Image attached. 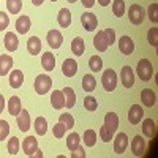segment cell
I'll use <instances>...</instances> for the list:
<instances>
[{"label":"cell","mask_w":158,"mask_h":158,"mask_svg":"<svg viewBox=\"0 0 158 158\" xmlns=\"http://www.w3.org/2000/svg\"><path fill=\"white\" fill-rule=\"evenodd\" d=\"M138 76L141 81H150L152 74H153V67H152V62L149 59H141L138 62Z\"/></svg>","instance_id":"obj_1"},{"label":"cell","mask_w":158,"mask_h":158,"mask_svg":"<svg viewBox=\"0 0 158 158\" xmlns=\"http://www.w3.org/2000/svg\"><path fill=\"white\" fill-rule=\"evenodd\" d=\"M52 87V79L48 74H38L35 77V92L38 95H44Z\"/></svg>","instance_id":"obj_2"},{"label":"cell","mask_w":158,"mask_h":158,"mask_svg":"<svg viewBox=\"0 0 158 158\" xmlns=\"http://www.w3.org/2000/svg\"><path fill=\"white\" fill-rule=\"evenodd\" d=\"M101 84H103V87H104V90H106V92H112L117 87V74H115V71L112 68L104 70Z\"/></svg>","instance_id":"obj_3"},{"label":"cell","mask_w":158,"mask_h":158,"mask_svg":"<svg viewBox=\"0 0 158 158\" xmlns=\"http://www.w3.org/2000/svg\"><path fill=\"white\" fill-rule=\"evenodd\" d=\"M128 18H130L131 24L139 25V24H142L144 18H146V11H144V8L141 5L133 3V5L130 6V10H128Z\"/></svg>","instance_id":"obj_4"},{"label":"cell","mask_w":158,"mask_h":158,"mask_svg":"<svg viewBox=\"0 0 158 158\" xmlns=\"http://www.w3.org/2000/svg\"><path fill=\"white\" fill-rule=\"evenodd\" d=\"M120 79H122V84L125 89H130L135 85V73H133V68L131 67H123L122 71H120Z\"/></svg>","instance_id":"obj_5"},{"label":"cell","mask_w":158,"mask_h":158,"mask_svg":"<svg viewBox=\"0 0 158 158\" xmlns=\"http://www.w3.org/2000/svg\"><path fill=\"white\" fill-rule=\"evenodd\" d=\"M118 49H120L122 54L131 56V54H133V51H135V43H133V40H131L128 35H123L120 40H118Z\"/></svg>","instance_id":"obj_6"},{"label":"cell","mask_w":158,"mask_h":158,"mask_svg":"<svg viewBox=\"0 0 158 158\" xmlns=\"http://www.w3.org/2000/svg\"><path fill=\"white\" fill-rule=\"evenodd\" d=\"M142 117H144L142 108L139 106V104H133V106L130 108V111H128V122L131 125H138L142 120Z\"/></svg>","instance_id":"obj_7"},{"label":"cell","mask_w":158,"mask_h":158,"mask_svg":"<svg viewBox=\"0 0 158 158\" xmlns=\"http://www.w3.org/2000/svg\"><path fill=\"white\" fill-rule=\"evenodd\" d=\"M81 22H82L84 29L87 32L95 30L97 25H98V19H97V16L94 15V13H84V15L81 16Z\"/></svg>","instance_id":"obj_8"},{"label":"cell","mask_w":158,"mask_h":158,"mask_svg":"<svg viewBox=\"0 0 158 158\" xmlns=\"http://www.w3.org/2000/svg\"><path fill=\"white\" fill-rule=\"evenodd\" d=\"M18 127H19V130L22 131V133L29 131V128H30V114H29L27 109H21V112L18 114Z\"/></svg>","instance_id":"obj_9"},{"label":"cell","mask_w":158,"mask_h":158,"mask_svg":"<svg viewBox=\"0 0 158 158\" xmlns=\"http://www.w3.org/2000/svg\"><path fill=\"white\" fill-rule=\"evenodd\" d=\"M131 150H133V155L135 156H141L144 155V152H146V139H144L142 136H135L133 142H131Z\"/></svg>","instance_id":"obj_10"},{"label":"cell","mask_w":158,"mask_h":158,"mask_svg":"<svg viewBox=\"0 0 158 158\" xmlns=\"http://www.w3.org/2000/svg\"><path fill=\"white\" fill-rule=\"evenodd\" d=\"M128 146V136L127 133H118L114 139V152L115 153H123Z\"/></svg>","instance_id":"obj_11"},{"label":"cell","mask_w":158,"mask_h":158,"mask_svg":"<svg viewBox=\"0 0 158 158\" xmlns=\"http://www.w3.org/2000/svg\"><path fill=\"white\" fill-rule=\"evenodd\" d=\"M22 149H24V153L27 156H33V153L38 149V141L33 136H27L22 142Z\"/></svg>","instance_id":"obj_12"},{"label":"cell","mask_w":158,"mask_h":158,"mask_svg":"<svg viewBox=\"0 0 158 158\" xmlns=\"http://www.w3.org/2000/svg\"><path fill=\"white\" fill-rule=\"evenodd\" d=\"M63 43V36L59 30H51L48 33V44L52 48V49H59Z\"/></svg>","instance_id":"obj_13"},{"label":"cell","mask_w":158,"mask_h":158,"mask_svg":"<svg viewBox=\"0 0 158 158\" xmlns=\"http://www.w3.org/2000/svg\"><path fill=\"white\" fill-rule=\"evenodd\" d=\"M94 46H95V49L100 51V52H104V51L108 49L109 43H108V38H106V33H104V30H103V32H98V33L95 35V38H94Z\"/></svg>","instance_id":"obj_14"},{"label":"cell","mask_w":158,"mask_h":158,"mask_svg":"<svg viewBox=\"0 0 158 158\" xmlns=\"http://www.w3.org/2000/svg\"><path fill=\"white\" fill-rule=\"evenodd\" d=\"M76 71H77V63H76L74 59H67V60L63 62V65H62V73H63V76L73 77V76L76 74Z\"/></svg>","instance_id":"obj_15"},{"label":"cell","mask_w":158,"mask_h":158,"mask_svg":"<svg viewBox=\"0 0 158 158\" xmlns=\"http://www.w3.org/2000/svg\"><path fill=\"white\" fill-rule=\"evenodd\" d=\"M141 101L144 106H147V108H152L155 101H156V97H155V92L152 89H144L141 92Z\"/></svg>","instance_id":"obj_16"},{"label":"cell","mask_w":158,"mask_h":158,"mask_svg":"<svg viewBox=\"0 0 158 158\" xmlns=\"http://www.w3.org/2000/svg\"><path fill=\"white\" fill-rule=\"evenodd\" d=\"M51 104L54 109H62L65 106V95L62 90H54L51 94Z\"/></svg>","instance_id":"obj_17"},{"label":"cell","mask_w":158,"mask_h":158,"mask_svg":"<svg viewBox=\"0 0 158 158\" xmlns=\"http://www.w3.org/2000/svg\"><path fill=\"white\" fill-rule=\"evenodd\" d=\"M104 127H106L111 133L114 135V131L118 128V117H117V114L108 112L106 115H104Z\"/></svg>","instance_id":"obj_18"},{"label":"cell","mask_w":158,"mask_h":158,"mask_svg":"<svg viewBox=\"0 0 158 158\" xmlns=\"http://www.w3.org/2000/svg\"><path fill=\"white\" fill-rule=\"evenodd\" d=\"M13 59L8 54L0 56V76H6L10 73V70L13 68Z\"/></svg>","instance_id":"obj_19"},{"label":"cell","mask_w":158,"mask_h":158,"mask_svg":"<svg viewBox=\"0 0 158 158\" xmlns=\"http://www.w3.org/2000/svg\"><path fill=\"white\" fill-rule=\"evenodd\" d=\"M19 46V38L13 33V32H8L5 35V48L8 52H15Z\"/></svg>","instance_id":"obj_20"},{"label":"cell","mask_w":158,"mask_h":158,"mask_svg":"<svg viewBox=\"0 0 158 158\" xmlns=\"http://www.w3.org/2000/svg\"><path fill=\"white\" fill-rule=\"evenodd\" d=\"M57 22L60 27H68V25L71 24V11L68 8H62L59 11V16H57Z\"/></svg>","instance_id":"obj_21"},{"label":"cell","mask_w":158,"mask_h":158,"mask_svg":"<svg viewBox=\"0 0 158 158\" xmlns=\"http://www.w3.org/2000/svg\"><path fill=\"white\" fill-rule=\"evenodd\" d=\"M41 65L46 71H52L56 67V56L52 52H44L41 56Z\"/></svg>","instance_id":"obj_22"},{"label":"cell","mask_w":158,"mask_h":158,"mask_svg":"<svg viewBox=\"0 0 158 158\" xmlns=\"http://www.w3.org/2000/svg\"><path fill=\"white\" fill-rule=\"evenodd\" d=\"M16 30H18V33H21V35H25L29 30H30V18L29 16H21L18 21H16Z\"/></svg>","instance_id":"obj_23"},{"label":"cell","mask_w":158,"mask_h":158,"mask_svg":"<svg viewBox=\"0 0 158 158\" xmlns=\"http://www.w3.org/2000/svg\"><path fill=\"white\" fill-rule=\"evenodd\" d=\"M27 51H29V54H32V56H38L40 54V51H41V41H40L38 36H30L29 38Z\"/></svg>","instance_id":"obj_24"},{"label":"cell","mask_w":158,"mask_h":158,"mask_svg":"<svg viewBox=\"0 0 158 158\" xmlns=\"http://www.w3.org/2000/svg\"><path fill=\"white\" fill-rule=\"evenodd\" d=\"M85 51V46H84V40L81 36H76L73 41H71V52L76 56V57H81Z\"/></svg>","instance_id":"obj_25"},{"label":"cell","mask_w":158,"mask_h":158,"mask_svg":"<svg viewBox=\"0 0 158 158\" xmlns=\"http://www.w3.org/2000/svg\"><path fill=\"white\" fill-rule=\"evenodd\" d=\"M24 82V74L21 70H13V73L10 74V85L13 89H19Z\"/></svg>","instance_id":"obj_26"},{"label":"cell","mask_w":158,"mask_h":158,"mask_svg":"<svg viewBox=\"0 0 158 158\" xmlns=\"http://www.w3.org/2000/svg\"><path fill=\"white\" fill-rule=\"evenodd\" d=\"M142 133H144V136H147V138H153L155 136L156 130H155V122L152 120V118H146V120L142 122Z\"/></svg>","instance_id":"obj_27"},{"label":"cell","mask_w":158,"mask_h":158,"mask_svg":"<svg viewBox=\"0 0 158 158\" xmlns=\"http://www.w3.org/2000/svg\"><path fill=\"white\" fill-rule=\"evenodd\" d=\"M63 95H65V106H67L68 109L74 106V101H76V94H74V90L71 87H65L63 90Z\"/></svg>","instance_id":"obj_28"},{"label":"cell","mask_w":158,"mask_h":158,"mask_svg":"<svg viewBox=\"0 0 158 158\" xmlns=\"http://www.w3.org/2000/svg\"><path fill=\"white\" fill-rule=\"evenodd\" d=\"M21 109H22L21 108V100L18 97H11L10 101H8V112L11 115H18L21 112Z\"/></svg>","instance_id":"obj_29"},{"label":"cell","mask_w":158,"mask_h":158,"mask_svg":"<svg viewBox=\"0 0 158 158\" xmlns=\"http://www.w3.org/2000/svg\"><path fill=\"white\" fill-rule=\"evenodd\" d=\"M97 87V79L95 76H92V74H85L82 77V89L85 92H94Z\"/></svg>","instance_id":"obj_30"},{"label":"cell","mask_w":158,"mask_h":158,"mask_svg":"<svg viewBox=\"0 0 158 158\" xmlns=\"http://www.w3.org/2000/svg\"><path fill=\"white\" fill-rule=\"evenodd\" d=\"M35 131H36L38 136L46 135V131H48V120L44 117H36V120H35Z\"/></svg>","instance_id":"obj_31"},{"label":"cell","mask_w":158,"mask_h":158,"mask_svg":"<svg viewBox=\"0 0 158 158\" xmlns=\"http://www.w3.org/2000/svg\"><path fill=\"white\" fill-rule=\"evenodd\" d=\"M89 67H90V70L94 71V73L101 71V68H103V60H101V57H100V56H92V57L89 59Z\"/></svg>","instance_id":"obj_32"},{"label":"cell","mask_w":158,"mask_h":158,"mask_svg":"<svg viewBox=\"0 0 158 158\" xmlns=\"http://www.w3.org/2000/svg\"><path fill=\"white\" fill-rule=\"evenodd\" d=\"M112 13L117 18H122L125 13V0H114L112 3Z\"/></svg>","instance_id":"obj_33"},{"label":"cell","mask_w":158,"mask_h":158,"mask_svg":"<svg viewBox=\"0 0 158 158\" xmlns=\"http://www.w3.org/2000/svg\"><path fill=\"white\" fill-rule=\"evenodd\" d=\"M84 142H85L87 147H94L95 146V142H97V133H95L94 130H85V133H84Z\"/></svg>","instance_id":"obj_34"},{"label":"cell","mask_w":158,"mask_h":158,"mask_svg":"<svg viewBox=\"0 0 158 158\" xmlns=\"http://www.w3.org/2000/svg\"><path fill=\"white\" fill-rule=\"evenodd\" d=\"M79 142H81V138H79V135H77V133H71V135H68V138H67V147L73 152V150L79 146Z\"/></svg>","instance_id":"obj_35"},{"label":"cell","mask_w":158,"mask_h":158,"mask_svg":"<svg viewBox=\"0 0 158 158\" xmlns=\"http://www.w3.org/2000/svg\"><path fill=\"white\" fill-rule=\"evenodd\" d=\"M6 8H8L10 13L16 15V13H19L21 8H22V0H6Z\"/></svg>","instance_id":"obj_36"},{"label":"cell","mask_w":158,"mask_h":158,"mask_svg":"<svg viewBox=\"0 0 158 158\" xmlns=\"http://www.w3.org/2000/svg\"><path fill=\"white\" fill-rule=\"evenodd\" d=\"M19 152V139L16 136H13L8 139V153L10 155H16Z\"/></svg>","instance_id":"obj_37"},{"label":"cell","mask_w":158,"mask_h":158,"mask_svg":"<svg viewBox=\"0 0 158 158\" xmlns=\"http://www.w3.org/2000/svg\"><path fill=\"white\" fill-rule=\"evenodd\" d=\"M59 122H60V123H63L65 127H67V130H71V128L74 127V118H73V115H71V114H60Z\"/></svg>","instance_id":"obj_38"},{"label":"cell","mask_w":158,"mask_h":158,"mask_svg":"<svg viewBox=\"0 0 158 158\" xmlns=\"http://www.w3.org/2000/svg\"><path fill=\"white\" fill-rule=\"evenodd\" d=\"M147 15H149V19L152 22H158V3H150L149 10H147Z\"/></svg>","instance_id":"obj_39"},{"label":"cell","mask_w":158,"mask_h":158,"mask_svg":"<svg viewBox=\"0 0 158 158\" xmlns=\"http://www.w3.org/2000/svg\"><path fill=\"white\" fill-rule=\"evenodd\" d=\"M84 108H85L87 111H97L98 103H97V100H95L94 97H85V98H84Z\"/></svg>","instance_id":"obj_40"},{"label":"cell","mask_w":158,"mask_h":158,"mask_svg":"<svg viewBox=\"0 0 158 158\" xmlns=\"http://www.w3.org/2000/svg\"><path fill=\"white\" fill-rule=\"evenodd\" d=\"M147 40L152 46H156L158 44V27H152L149 32H147Z\"/></svg>","instance_id":"obj_41"},{"label":"cell","mask_w":158,"mask_h":158,"mask_svg":"<svg viewBox=\"0 0 158 158\" xmlns=\"http://www.w3.org/2000/svg\"><path fill=\"white\" fill-rule=\"evenodd\" d=\"M65 131H67V127H65L63 123H60V122L52 127V135H54L56 138H63Z\"/></svg>","instance_id":"obj_42"},{"label":"cell","mask_w":158,"mask_h":158,"mask_svg":"<svg viewBox=\"0 0 158 158\" xmlns=\"http://www.w3.org/2000/svg\"><path fill=\"white\" fill-rule=\"evenodd\" d=\"M10 135V123L6 120H0V141H3Z\"/></svg>","instance_id":"obj_43"},{"label":"cell","mask_w":158,"mask_h":158,"mask_svg":"<svg viewBox=\"0 0 158 158\" xmlns=\"http://www.w3.org/2000/svg\"><path fill=\"white\" fill-rule=\"evenodd\" d=\"M100 136H101V139H103L104 142H109V141L112 139V133H111V131L104 127V125L100 128Z\"/></svg>","instance_id":"obj_44"},{"label":"cell","mask_w":158,"mask_h":158,"mask_svg":"<svg viewBox=\"0 0 158 158\" xmlns=\"http://www.w3.org/2000/svg\"><path fill=\"white\" fill-rule=\"evenodd\" d=\"M8 24H10V18L6 13L3 11H0V30H5L8 27Z\"/></svg>","instance_id":"obj_45"},{"label":"cell","mask_w":158,"mask_h":158,"mask_svg":"<svg viewBox=\"0 0 158 158\" xmlns=\"http://www.w3.org/2000/svg\"><path fill=\"white\" fill-rule=\"evenodd\" d=\"M104 33H106V38H108L109 46L114 44V41H115V30H114V29H106V30H104Z\"/></svg>","instance_id":"obj_46"},{"label":"cell","mask_w":158,"mask_h":158,"mask_svg":"<svg viewBox=\"0 0 158 158\" xmlns=\"http://www.w3.org/2000/svg\"><path fill=\"white\" fill-rule=\"evenodd\" d=\"M71 158H85V150H84L82 147H79V146H77V147L73 150Z\"/></svg>","instance_id":"obj_47"},{"label":"cell","mask_w":158,"mask_h":158,"mask_svg":"<svg viewBox=\"0 0 158 158\" xmlns=\"http://www.w3.org/2000/svg\"><path fill=\"white\" fill-rule=\"evenodd\" d=\"M81 2H82V5L85 8H92V6L95 5V0H81Z\"/></svg>","instance_id":"obj_48"},{"label":"cell","mask_w":158,"mask_h":158,"mask_svg":"<svg viewBox=\"0 0 158 158\" xmlns=\"http://www.w3.org/2000/svg\"><path fill=\"white\" fill-rule=\"evenodd\" d=\"M3 109H5V98H3L2 94H0V114L3 112Z\"/></svg>","instance_id":"obj_49"},{"label":"cell","mask_w":158,"mask_h":158,"mask_svg":"<svg viewBox=\"0 0 158 158\" xmlns=\"http://www.w3.org/2000/svg\"><path fill=\"white\" fill-rule=\"evenodd\" d=\"M98 3H100L101 6H108V5L111 3V0H98Z\"/></svg>","instance_id":"obj_50"},{"label":"cell","mask_w":158,"mask_h":158,"mask_svg":"<svg viewBox=\"0 0 158 158\" xmlns=\"http://www.w3.org/2000/svg\"><path fill=\"white\" fill-rule=\"evenodd\" d=\"M43 2H44V0H32V3H33V5H36V6H38V5H41Z\"/></svg>","instance_id":"obj_51"},{"label":"cell","mask_w":158,"mask_h":158,"mask_svg":"<svg viewBox=\"0 0 158 158\" xmlns=\"http://www.w3.org/2000/svg\"><path fill=\"white\" fill-rule=\"evenodd\" d=\"M33 155H35V156H38V158H41V156H43V153L40 152V149H36V153H33Z\"/></svg>","instance_id":"obj_52"},{"label":"cell","mask_w":158,"mask_h":158,"mask_svg":"<svg viewBox=\"0 0 158 158\" xmlns=\"http://www.w3.org/2000/svg\"><path fill=\"white\" fill-rule=\"evenodd\" d=\"M67 2H70V3H74V2H76V0H67Z\"/></svg>","instance_id":"obj_53"},{"label":"cell","mask_w":158,"mask_h":158,"mask_svg":"<svg viewBox=\"0 0 158 158\" xmlns=\"http://www.w3.org/2000/svg\"><path fill=\"white\" fill-rule=\"evenodd\" d=\"M51 2H57V0H51Z\"/></svg>","instance_id":"obj_54"}]
</instances>
